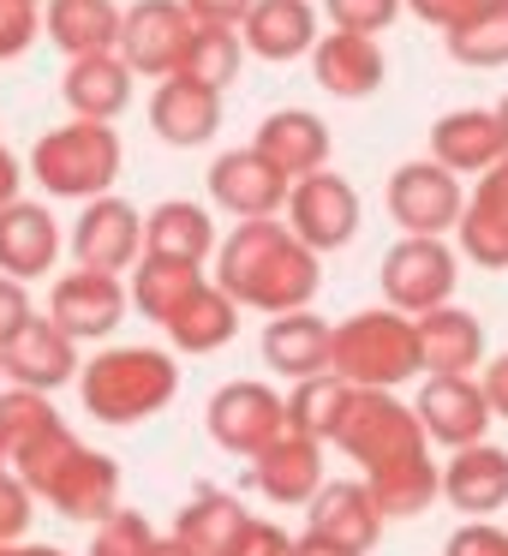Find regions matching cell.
Segmentation results:
<instances>
[{"label": "cell", "mask_w": 508, "mask_h": 556, "mask_svg": "<svg viewBox=\"0 0 508 556\" xmlns=\"http://www.w3.org/2000/svg\"><path fill=\"white\" fill-rule=\"evenodd\" d=\"M323 252L288 228V216H257L240 222L216 245V281L245 305V312H305L323 288Z\"/></svg>", "instance_id": "obj_1"}, {"label": "cell", "mask_w": 508, "mask_h": 556, "mask_svg": "<svg viewBox=\"0 0 508 556\" xmlns=\"http://www.w3.org/2000/svg\"><path fill=\"white\" fill-rule=\"evenodd\" d=\"M174 395H180V359H168L162 348H102L78 371L85 413L97 425H114V431L156 419Z\"/></svg>", "instance_id": "obj_2"}, {"label": "cell", "mask_w": 508, "mask_h": 556, "mask_svg": "<svg viewBox=\"0 0 508 556\" xmlns=\"http://www.w3.org/2000/svg\"><path fill=\"white\" fill-rule=\"evenodd\" d=\"M30 180L49 198H73V204H90V198L114 192L120 180V132L114 121H66L54 132L37 138L30 150Z\"/></svg>", "instance_id": "obj_3"}, {"label": "cell", "mask_w": 508, "mask_h": 556, "mask_svg": "<svg viewBox=\"0 0 508 556\" xmlns=\"http://www.w3.org/2000/svg\"><path fill=\"white\" fill-rule=\"evenodd\" d=\"M335 371L353 389H401L407 377L424 371L419 324L407 312H395V305L353 312L347 324H335Z\"/></svg>", "instance_id": "obj_4"}, {"label": "cell", "mask_w": 508, "mask_h": 556, "mask_svg": "<svg viewBox=\"0 0 508 556\" xmlns=\"http://www.w3.org/2000/svg\"><path fill=\"white\" fill-rule=\"evenodd\" d=\"M383 305L395 312H436V305L455 300V281H460V257L443 233H401L395 245L383 252Z\"/></svg>", "instance_id": "obj_5"}, {"label": "cell", "mask_w": 508, "mask_h": 556, "mask_svg": "<svg viewBox=\"0 0 508 556\" xmlns=\"http://www.w3.org/2000/svg\"><path fill=\"white\" fill-rule=\"evenodd\" d=\"M335 448L353 455L359 467H377V460L431 448V437H424V425H419V407H407L395 389H353L347 419H341V431H335Z\"/></svg>", "instance_id": "obj_6"}, {"label": "cell", "mask_w": 508, "mask_h": 556, "mask_svg": "<svg viewBox=\"0 0 508 556\" xmlns=\"http://www.w3.org/2000/svg\"><path fill=\"white\" fill-rule=\"evenodd\" d=\"M389 216H395L401 233H455L460 216H467V192H460V174L443 168L436 156L424 162H401L383 186Z\"/></svg>", "instance_id": "obj_7"}, {"label": "cell", "mask_w": 508, "mask_h": 556, "mask_svg": "<svg viewBox=\"0 0 508 556\" xmlns=\"http://www.w3.org/2000/svg\"><path fill=\"white\" fill-rule=\"evenodd\" d=\"M204 431L216 437L228 455L252 460L264 443H276V437L288 431V395H276V389L257 383V377H233V383H221L216 395H209Z\"/></svg>", "instance_id": "obj_8"}, {"label": "cell", "mask_w": 508, "mask_h": 556, "mask_svg": "<svg viewBox=\"0 0 508 556\" xmlns=\"http://www.w3.org/2000/svg\"><path fill=\"white\" fill-rule=\"evenodd\" d=\"M192 30L198 18L186 13V0H132L120 18V54L138 78H174Z\"/></svg>", "instance_id": "obj_9"}, {"label": "cell", "mask_w": 508, "mask_h": 556, "mask_svg": "<svg viewBox=\"0 0 508 556\" xmlns=\"http://www.w3.org/2000/svg\"><path fill=\"white\" fill-rule=\"evenodd\" d=\"M419 425L431 437V448H467V443H484L491 431V395L484 383H472V371H424L419 383Z\"/></svg>", "instance_id": "obj_10"}, {"label": "cell", "mask_w": 508, "mask_h": 556, "mask_svg": "<svg viewBox=\"0 0 508 556\" xmlns=\"http://www.w3.org/2000/svg\"><path fill=\"white\" fill-rule=\"evenodd\" d=\"M281 216H288V228L300 233L312 252H341V245L359 233V192H353L335 168H317V174H305V180H293Z\"/></svg>", "instance_id": "obj_11"}, {"label": "cell", "mask_w": 508, "mask_h": 556, "mask_svg": "<svg viewBox=\"0 0 508 556\" xmlns=\"http://www.w3.org/2000/svg\"><path fill=\"white\" fill-rule=\"evenodd\" d=\"M126 312H132V288L120 276H109V269H90V264L61 276L49 293V317L73 341H109Z\"/></svg>", "instance_id": "obj_12"}, {"label": "cell", "mask_w": 508, "mask_h": 556, "mask_svg": "<svg viewBox=\"0 0 508 556\" xmlns=\"http://www.w3.org/2000/svg\"><path fill=\"white\" fill-rule=\"evenodd\" d=\"M73 257L90 269H109V276H126L144 257V210H132L120 192L90 198L73 222Z\"/></svg>", "instance_id": "obj_13"}, {"label": "cell", "mask_w": 508, "mask_h": 556, "mask_svg": "<svg viewBox=\"0 0 508 556\" xmlns=\"http://www.w3.org/2000/svg\"><path fill=\"white\" fill-rule=\"evenodd\" d=\"M288 192H293V180L257 144L221 150V156L209 162V198H216V210H228V216H240V222L281 216V210H288Z\"/></svg>", "instance_id": "obj_14"}, {"label": "cell", "mask_w": 508, "mask_h": 556, "mask_svg": "<svg viewBox=\"0 0 508 556\" xmlns=\"http://www.w3.org/2000/svg\"><path fill=\"white\" fill-rule=\"evenodd\" d=\"M252 491H264V503L281 508H305L317 491H323V443L305 431H281L276 443H264L252 455Z\"/></svg>", "instance_id": "obj_15"}, {"label": "cell", "mask_w": 508, "mask_h": 556, "mask_svg": "<svg viewBox=\"0 0 508 556\" xmlns=\"http://www.w3.org/2000/svg\"><path fill=\"white\" fill-rule=\"evenodd\" d=\"M312 78H317L323 97L359 102V97H377V90H383L389 61H383V49H377V37L329 25L323 37H317V49H312Z\"/></svg>", "instance_id": "obj_16"}, {"label": "cell", "mask_w": 508, "mask_h": 556, "mask_svg": "<svg viewBox=\"0 0 508 556\" xmlns=\"http://www.w3.org/2000/svg\"><path fill=\"white\" fill-rule=\"evenodd\" d=\"M0 365H7V383L49 389V395L85 371V359H78V341L66 336V329L54 324L49 312H37L13 341H7V348H0Z\"/></svg>", "instance_id": "obj_17"}, {"label": "cell", "mask_w": 508, "mask_h": 556, "mask_svg": "<svg viewBox=\"0 0 508 556\" xmlns=\"http://www.w3.org/2000/svg\"><path fill=\"white\" fill-rule=\"evenodd\" d=\"M150 132L174 150H198L221 132V90L216 85H198V78L174 73L156 78L150 90Z\"/></svg>", "instance_id": "obj_18"}, {"label": "cell", "mask_w": 508, "mask_h": 556, "mask_svg": "<svg viewBox=\"0 0 508 556\" xmlns=\"http://www.w3.org/2000/svg\"><path fill=\"white\" fill-rule=\"evenodd\" d=\"M42 503H54L61 520H85V527H97V520H109L114 508H120V467H114L102 448L78 443L73 460L49 479Z\"/></svg>", "instance_id": "obj_19"}, {"label": "cell", "mask_w": 508, "mask_h": 556, "mask_svg": "<svg viewBox=\"0 0 508 556\" xmlns=\"http://www.w3.org/2000/svg\"><path fill=\"white\" fill-rule=\"evenodd\" d=\"M61 264V222L49 216V204H30V198H13L0 210V269L30 281H42Z\"/></svg>", "instance_id": "obj_20"}, {"label": "cell", "mask_w": 508, "mask_h": 556, "mask_svg": "<svg viewBox=\"0 0 508 556\" xmlns=\"http://www.w3.org/2000/svg\"><path fill=\"white\" fill-rule=\"evenodd\" d=\"M240 37H245V54L281 66V61H300V54L317 49L323 18H317L312 0H252V13H245Z\"/></svg>", "instance_id": "obj_21"}, {"label": "cell", "mask_w": 508, "mask_h": 556, "mask_svg": "<svg viewBox=\"0 0 508 556\" xmlns=\"http://www.w3.org/2000/svg\"><path fill=\"white\" fill-rule=\"evenodd\" d=\"M443 496H448V503H455L467 520H491L496 508H508V448H496V443L448 448Z\"/></svg>", "instance_id": "obj_22"}, {"label": "cell", "mask_w": 508, "mask_h": 556, "mask_svg": "<svg viewBox=\"0 0 508 556\" xmlns=\"http://www.w3.org/2000/svg\"><path fill=\"white\" fill-rule=\"evenodd\" d=\"M132 85H138V73L126 66V54L109 49V54H78V61H66L61 97L78 121H120L126 102H132Z\"/></svg>", "instance_id": "obj_23"}, {"label": "cell", "mask_w": 508, "mask_h": 556, "mask_svg": "<svg viewBox=\"0 0 508 556\" xmlns=\"http://www.w3.org/2000/svg\"><path fill=\"white\" fill-rule=\"evenodd\" d=\"M264 365L281 371L288 383L317 371H335V324H323L317 312H281L264 329Z\"/></svg>", "instance_id": "obj_24"}, {"label": "cell", "mask_w": 508, "mask_h": 556, "mask_svg": "<svg viewBox=\"0 0 508 556\" xmlns=\"http://www.w3.org/2000/svg\"><path fill=\"white\" fill-rule=\"evenodd\" d=\"M431 156L455 174H484L508 156V132L496 109H455L431 126Z\"/></svg>", "instance_id": "obj_25"}, {"label": "cell", "mask_w": 508, "mask_h": 556, "mask_svg": "<svg viewBox=\"0 0 508 556\" xmlns=\"http://www.w3.org/2000/svg\"><path fill=\"white\" fill-rule=\"evenodd\" d=\"M312 532H323V539L335 544H353V551H377V539H383V508H377L371 484L359 479H323V491L312 496Z\"/></svg>", "instance_id": "obj_26"}, {"label": "cell", "mask_w": 508, "mask_h": 556, "mask_svg": "<svg viewBox=\"0 0 508 556\" xmlns=\"http://www.w3.org/2000/svg\"><path fill=\"white\" fill-rule=\"evenodd\" d=\"M252 144L264 150L288 180H305V174L329 168V156H335V138H329V126L317 121L312 109H276L264 126H257Z\"/></svg>", "instance_id": "obj_27"}, {"label": "cell", "mask_w": 508, "mask_h": 556, "mask_svg": "<svg viewBox=\"0 0 508 556\" xmlns=\"http://www.w3.org/2000/svg\"><path fill=\"white\" fill-rule=\"evenodd\" d=\"M365 484H371L377 508L389 520H412L443 496V467H436L431 448H412V455H395V460H377L365 467Z\"/></svg>", "instance_id": "obj_28"}, {"label": "cell", "mask_w": 508, "mask_h": 556, "mask_svg": "<svg viewBox=\"0 0 508 556\" xmlns=\"http://www.w3.org/2000/svg\"><path fill=\"white\" fill-rule=\"evenodd\" d=\"M120 7L114 0H49L42 7V37L78 61V54H109L120 49Z\"/></svg>", "instance_id": "obj_29"}, {"label": "cell", "mask_w": 508, "mask_h": 556, "mask_svg": "<svg viewBox=\"0 0 508 556\" xmlns=\"http://www.w3.org/2000/svg\"><path fill=\"white\" fill-rule=\"evenodd\" d=\"M419 359L424 371H479L484 365V324L472 312H460L455 300L436 305V312H419Z\"/></svg>", "instance_id": "obj_30"}, {"label": "cell", "mask_w": 508, "mask_h": 556, "mask_svg": "<svg viewBox=\"0 0 508 556\" xmlns=\"http://www.w3.org/2000/svg\"><path fill=\"white\" fill-rule=\"evenodd\" d=\"M132 312L150 317L156 329H168V317L204 288V264H186V257H162V252H144L132 264Z\"/></svg>", "instance_id": "obj_31"}, {"label": "cell", "mask_w": 508, "mask_h": 556, "mask_svg": "<svg viewBox=\"0 0 508 556\" xmlns=\"http://www.w3.org/2000/svg\"><path fill=\"white\" fill-rule=\"evenodd\" d=\"M240 312L245 305L233 300L221 281H204V288L168 317V341L180 353H216V348H228V341L240 336Z\"/></svg>", "instance_id": "obj_32"}, {"label": "cell", "mask_w": 508, "mask_h": 556, "mask_svg": "<svg viewBox=\"0 0 508 556\" xmlns=\"http://www.w3.org/2000/svg\"><path fill=\"white\" fill-rule=\"evenodd\" d=\"M245 520H252V508H245L233 491L198 484L192 503H186V508H180V520H174V532H180V539L192 544L198 556H233V544H240Z\"/></svg>", "instance_id": "obj_33"}, {"label": "cell", "mask_w": 508, "mask_h": 556, "mask_svg": "<svg viewBox=\"0 0 508 556\" xmlns=\"http://www.w3.org/2000/svg\"><path fill=\"white\" fill-rule=\"evenodd\" d=\"M443 49L455 66H472V73L508 66V0H472L467 13L443 30Z\"/></svg>", "instance_id": "obj_34"}, {"label": "cell", "mask_w": 508, "mask_h": 556, "mask_svg": "<svg viewBox=\"0 0 508 556\" xmlns=\"http://www.w3.org/2000/svg\"><path fill=\"white\" fill-rule=\"evenodd\" d=\"M144 252L204 264V257L216 252V222H209V210L192 204V198H162L144 216Z\"/></svg>", "instance_id": "obj_35"}, {"label": "cell", "mask_w": 508, "mask_h": 556, "mask_svg": "<svg viewBox=\"0 0 508 556\" xmlns=\"http://www.w3.org/2000/svg\"><path fill=\"white\" fill-rule=\"evenodd\" d=\"M347 401H353V383L341 371H317V377H300L288 389V431H305L317 443H335L341 419H347Z\"/></svg>", "instance_id": "obj_36"}, {"label": "cell", "mask_w": 508, "mask_h": 556, "mask_svg": "<svg viewBox=\"0 0 508 556\" xmlns=\"http://www.w3.org/2000/svg\"><path fill=\"white\" fill-rule=\"evenodd\" d=\"M240 66H245V37H240V25H198L192 42H186L180 73L198 78V85L228 90L233 78H240Z\"/></svg>", "instance_id": "obj_37"}, {"label": "cell", "mask_w": 508, "mask_h": 556, "mask_svg": "<svg viewBox=\"0 0 508 556\" xmlns=\"http://www.w3.org/2000/svg\"><path fill=\"white\" fill-rule=\"evenodd\" d=\"M54 425H61V413H54L49 389H25V383L0 389V448H7V460L18 448H30L37 437H49Z\"/></svg>", "instance_id": "obj_38"}, {"label": "cell", "mask_w": 508, "mask_h": 556, "mask_svg": "<svg viewBox=\"0 0 508 556\" xmlns=\"http://www.w3.org/2000/svg\"><path fill=\"white\" fill-rule=\"evenodd\" d=\"M455 245H460V257L479 264V269H508V216L479 210L467 198V216H460V228H455Z\"/></svg>", "instance_id": "obj_39"}, {"label": "cell", "mask_w": 508, "mask_h": 556, "mask_svg": "<svg viewBox=\"0 0 508 556\" xmlns=\"http://www.w3.org/2000/svg\"><path fill=\"white\" fill-rule=\"evenodd\" d=\"M73 448H78V437L66 431V425H54L49 437H37V443H30V448H18V455L7 460V467H13L18 479H25L30 491L42 496V491H49V479H54V472H61L66 460H73Z\"/></svg>", "instance_id": "obj_40"}, {"label": "cell", "mask_w": 508, "mask_h": 556, "mask_svg": "<svg viewBox=\"0 0 508 556\" xmlns=\"http://www.w3.org/2000/svg\"><path fill=\"white\" fill-rule=\"evenodd\" d=\"M150 544H156V527L138 508H114L90 532V556H150Z\"/></svg>", "instance_id": "obj_41"}, {"label": "cell", "mask_w": 508, "mask_h": 556, "mask_svg": "<svg viewBox=\"0 0 508 556\" xmlns=\"http://www.w3.org/2000/svg\"><path fill=\"white\" fill-rule=\"evenodd\" d=\"M407 0H323V18L335 30H365V37H383L389 25L401 18Z\"/></svg>", "instance_id": "obj_42"}, {"label": "cell", "mask_w": 508, "mask_h": 556, "mask_svg": "<svg viewBox=\"0 0 508 556\" xmlns=\"http://www.w3.org/2000/svg\"><path fill=\"white\" fill-rule=\"evenodd\" d=\"M30 515H37V491L18 479L13 467H0V544H18L30 532Z\"/></svg>", "instance_id": "obj_43"}, {"label": "cell", "mask_w": 508, "mask_h": 556, "mask_svg": "<svg viewBox=\"0 0 508 556\" xmlns=\"http://www.w3.org/2000/svg\"><path fill=\"white\" fill-rule=\"evenodd\" d=\"M42 37V7L30 0H0V61H18Z\"/></svg>", "instance_id": "obj_44"}, {"label": "cell", "mask_w": 508, "mask_h": 556, "mask_svg": "<svg viewBox=\"0 0 508 556\" xmlns=\"http://www.w3.org/2000/svg\"><path fill=\"white\" fill-rule=\"evenodd\" d=\"M508 551V532L491 527V520H467L460 532H448L443 556H503Z\"/></svg>", "instance_id": "obj_45"}, {"label": "cell", "mask_w": 508, "mask_h": 556, "mask_svg": "<svg viewBox=\"0 0 508 556\" xmlns=\"http://www.w3.org/2000/svg\"><path fill=\"white\" fill-rule=\"evenodd\" d=\"M30 317H37V305H30L25 281H18V276H7V269H0V348H7V341H13L18 329L30 324Z\"/></svg>", "instance_id": "obj_46"}, {"label": "cell", "mask_w": 508, "mask_h": 556, "mask_svg": "<svg viewBox=\"0 0 508 556\" xmlns=\"http://www.w3.org/2000/svg\"><path fill=\"white\" fill-rule=\"evenodd\" d=\"M293 532H281L276 520H245V532H240V544H233V556H293Z\"/></svg>", "instance_id": "obj_47"}, {"label": "cell", "mask_w": 508, "mask_h": 556, "mask_svg": "<svg viewBox=\"0 0 508 556\" xmlns=\"http://www.w3.org/2000/svg\"><path fill=\"white\" fill-rule=\"evenodd\" d=\"M472 204H479V210H496V216H508V156L496 162V168L479 174V186H472Z\"/></svg>", "instance_id": "obj_48"}, {"label": "cell", "mask_w": 508, "mask_h": 556, "mask_svg": "<svg viewBox=\"0 0 508 556\" xmlns=\"http://www.w3.org/2000/svg\"><path fill=\"white\" fill-rule=\"evenodd\" d=\"M186 13H192L198 25H245L252 0H186Z\"/></svg>", "instance_id": "obj_49"}, {"label": "cell", "mask_w": 508, "mask_h": 556, "mask_svg": "<svg viewBox=\"0 0 508 556\" xmlns=\"http://www.w3.org/2000/svg\"><path fill=\"white\" fill-rule=\"evenodd\" d=\"M467 7H472V0H407V13L419 18V25H436V30H448Z\"/></svg>", "instance_id": "obj_50"}, {"label": "cell", "mask_w": 508, "mask_h": 556, "mask_svg": "<svg viewBox=\"0 0 508 556\" xmlns=\"http://www.w3.org/2000/svg\"><path fill=\"white\" fill-rule=\"evenodd\" d=\"M484 395H491V413L496 419H508V353H496V359H484Z\"/></svg>", "instance_id": "obj_51"}, {"label": "cell", "mask_w": 508, "mask_h": 556, "mask_svg": "<svg viewBox=\"0 0 508 556\" xmlns=\"http://www.w3.org/2000/svg\"><path fill=\"white\" fill-rule=\"evenodd\" d=\"M293 556H365V551H353V544H335V539H323V532L305 527L300 544H293Z\"/></svg>", "instance_id": "obj_52"}, {"label": "cell", "mask_w": 508, "mask_h": 556, "mask_svg": "<svg viewBox=\"0 0 508 556\" xmlns=\"http://www.w3.org/2000/svg\"><path fill=\"white\" fill-rule=\"evenodd\" d=\"M18 186H25V162H18L13 150L0 144V210H7V204L18 198Z\"/></svg>", "instance_id": "obj_53"}, {"label": "cell", "mask_w": 508, "mask_h": 556, "mask_svg": "<svg viewBox=\"0 0 508 556\" xmlns=\"http://www.w3.org/2000/svg\"><path fill=\"white\" fill-rule=\"evenodd\" d=\"M150 556H198V551L180 539V532H168V539H156V544H150Z\"/></svg>", "instance_id": "obj_54"}, {"label": "cell", "mask_w": 508, "mask_h": 556, "mask_svg": "<svg viewBox=\"0 0 508 556\" xmlns=\"http://www.w3.org/2000/svg\"><path fill=\"white\" fill-rule=\"evenodd\" d=\"M18 556H66V551H54V544H25Z\"/></svg>", "instance_id": "obj_55"}, {"label": "cell", "mask_w": 508, "mask_h": 556, "mask_svg": "<svg viewBox=\"0 0 508 556\" xmlns=\"http://www.w3.org/2000/svg\"><path fill=\"white\" fill-rule=\"evenodd\" d=\"M496 114H503V132H508V97H503V102H496Z\"/></svg>", "instance_id": "obj_56"}, {"label": "cell", "mask_w": 508, "mask_h": 556, "mask_svg": "<svg viewBox=\"0 0 508 556\" xmlns=\"http://www.w3.org/2000/svg\"><path fill=\"white\" fill-rule=\"evenodd\" d=\"M0 556H18V551H13V544H0Z\"/></svg>", "instance_id": "obj_57"}, {"label": "cell", "mask_w": 508, "mask_h": 556, "mask_svg": "<svg viewBox=\"0 0 508 556\" xmlns=\"http://www.w3.org/2000/svg\"><path fill=\"white\" fill-rule=\"evenodd\" d=\"M0 389H7V365H0Z\"/></svg>", "instance_id": "obj_58"}, {"label": "cell", "mask_w": 508, "mask_h": 556, "mask_svg": "<svg viewBox=\"0 0 508 556\" xmlns=\"http://www.w3.org/2000/svg\"><path fill=\"white\" fill-rule=\"evenodd\" d=\"M30 7H49V0H30Z\"/></svg>", "instance_id": "obj_59"}, {"label": "cell", "mask_w": 508, "mask_h": 556, "mask_svg": "<svg viewBox=\"0 0 508 556\" xmlns=\"http://www.w3.org/2000/svg\"><path fill=\"white\" fill-rule=\"evenodd\" d=\"M0 467H7V448H0Z\"/></svg>", "instance_id": "obj_60"}, {"label": "cell", "mask_w": 508, "mask_h": 556, "mask_svg": "<svg viewBox=\"0 0 508 556\" xmlns=\"http://www.w3.org/2000/svg\"><path fill=\"white\" fill-rule=\"evenodd\" d=\"M503 556H508V551H503Z\"/></svg>", "instance_id": "obj_61"}]
</instances>
